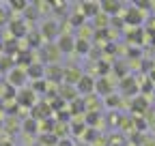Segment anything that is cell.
<instances>
[{
    "label": "cell",
    "instance_id": "6da1fadb",
    "mask_svg": "<svg viewBox=\"0 0 155 146\" xmlns=\"http://www.w3.org/2000/svg\"><path fill=\"white\" fill-rule=\"evenodd\" d=\"M63 80H65V84H75L78 86V82L82 80V71L78 69V67H69V69H65V75H63Z\"/></svg>",
    "mask_w": 155,
    "mask_h": 146
},
{
    "label": "cell",
    "instance_id": "7a4b0ae2",
    "mask_svg": "<svg viewBox=\"0 0 155 146\" xmlns=\"http://www.w3.org/2000/svg\"><path fill=\"white\" fill-rule=\"evenodd\" d=\"M58 49L65 52V54L73 52L75 49V39H73L71 34H61V39H58Z\"/></svg>",
    "mask_w": 155,
    "mask_h": 146
},
{
    "label": "cell",
    "instance_id": "3957f363",
    "mask_svg": "<svg viewBox=\"0 0 155 146\" xmlns=\"http://www.w3.org/2000/svg\"><path fill=\"white\" fill-rule=\"evenodd\" d=\"M140 22H142V13L136 9V7H131V9H127L125 11V24H134V26H140Z\"/></svg>",
    "mask_w": 155,
    "mask_h": 146
},
{
    "label": "cell",
    "instance_id": "277c9868",
    "mask_svg": "<svg viewBox=\"0 0 155 146\" xmlns=\"http://www.w3.org/2000/svg\"><path fill=\"white\" fill-rule=\"evenodd\" d=\"M93 88H95V80H93L91 75H82V80L78 82V90L84 93V95H91Z\"/></svg>",
    "mask_w": 155,
    "mask_h": 146
},
{
    "label": "cell",
    "instance_id": "5b68a950",
    "mask_svg": "<svg viewBox=\"0 0 155 146\" xmlns=\"http://www.w3.org/2000/svg\"><path fill=\"white\" fill-rule=\"evenodd\" d=\"M99 7H101V13H106V15H114V13H119V11L123 9V5H121V2H114V0L99 2Z\"/></svg>",
    "mask_w": 155,
    "mask_h": 146
},
{
    "label": "cell",
    "instance_id": "8992f818",
    "mask_svg": "<svg viewBox=\"0 0 155 146\" xmlns=\"http://www.w3.org/2000/svg\"><path fill=\"white\" fill-rule=\"evenodd\" d=\"M26 71H22V69H13L11 73H9V82L13 84V86H22L24 82H26Z\"/></svg>",
    "mask_w": 155,
    "mask_h": 146
},
{
    "label": "cell",
    "instance_id": "52a82bcc",
    "mask_svg": "<svg viewBox=\"0 0 155 146\" xmlns=\"http://www.w3.org/2000/svg\"><path fill=\"white\" fill-rule=\"evenodd\" d=\"M43 54H45V60L48 62H56L58 58H61V49H58V45H48L45 49H43Z\"/></svg>",
    "mask_w": 155,
    "mask_h": 146
},
{
    "label": "cell",
    "instance_id": "ba28073f",
    "mask_svg": "<svg viewBox=\"0 0 155 146\" xmlns=\"http://www.w3.org/2000/svg\"><path fill=\"white\" fill-rule=\"evenodd\" d=\"M56 28H58V24H56V22H45V24H43V28H41V34L45 36V39H54V34L58 32Z\"/></svg>",
    "mask_w": 155,
    "mask_h": 146
},
{
    "label": "cell",
    "instance_id": "9c48e42d",
    "mask_svg": "<svg viewBox=\"0 0 155 146\" xmlns=\"http://www.w3.org/2000/svg\"><path fill=\"white\" fill-rule=\"evenodd\" d=\"M101 11L99 2H82V15H97Z\"/></svg>",
    "mask_w": 155,
    "mask_h": 146
},
{
    "label": "cell",
    "instance_id": "30bf717a",
    "mask_svg": "<svg viewBox=\"0 0 155 146\" xmlns=\"http://www.w3.org/2000/svg\"><path fill=\"white\" fill-rule=\"evenodd\" d=\"M95 88L99 90L101 95H108V97H110V90H112V84H110V82H108L106 78H101L99 82H95Z\"/></svg>",
    "mask_w": 155,
    "mask_h": 146
},
{
    "label": "cell",
    "instance_id": "8fae6325",
    "mask_svg": "<svg viewBox=\"0 0 155 146\" xmlns=\"http://www.w3.org/2000/svg\"><path fill=\"white\" fill-rule=\"evenodd\" d=\"M108 24H110V20H108V15L106 13H97L95 15V28H99V30H104V28H108Z\"/></svg>",
    "mask_w": 155,
    "mask_h": 146
},
{
    "label": "cell",
    "instance_id": "7c38bea8",
    "mask_svg": "<svg viewBox=\"0 0 155 146\" xmlns=\"http://www.w3.org/2000/svg\"><path fill=\"white\" fill-rule=\"evenodd\" d=\"M136 86H138V84H136V80H134V78H123V82H121V88L125 90L127 95L136 93Z\"/></svg>",
    "mask_w": 155,
    "mask_h": 146
},
{
    "label": "cell",
    "instance_id": "4fadbf2b",
    "mask_svg": "<svg viewBox=\"0 0 155 146\" xmlns=\"http://www.w3.org/2000/svg\"><path fill=\"white\" fill-rule=\"evenodd\" d=\"M45 75L48 78H56V80H63V75H65V69H61V67H48L45 69Z\"/></svg>",
    "mask_w": 155,
    "mask_h": 146
},
{
    "label": "cell",
    "instance_id": "5bb4252c",
    "mask_svg": "<svg viewBox=\"0 0 155 146\" xmlns=\"http://www.w3.org/2000/svg\"><path fill=\"white\" fill-rule=\"evenodd\" d=\"M61 95H63V99H67V101H75L78 88H71L69 84H65V86H63V90H61Z\"/></svg>",
    "mask_w": 155,
    "mask_h": 146
},
{
    "label": "cell",
    "instance_id": "9a60e30c",
    "mask_svg": "<svg viewBox=\"0 0 155 146\" xmlns=\"http://www.w3.org/2000/svg\"><path fill=\"white\" fill-rule=\"evenodd\" d=\"M35 93H32V90H22V93H19V103H22V105H32L35 103Z\"/></svg>",
    "mask_w": 155,
    "mask_h": 146
},
{
    "label": "cell",
    "instance_id": "2e32d148",
    "mask_svg": "<svg viewBox=\"0 0 155 146\" xmlns=\"http://www.w3.org/2000/svg\"><path fill=\"white\" fill-rule=\"evenodd\" d=\"M43 73H45V71H43L41 65H30V69L26 71V75H30V78H39V80H41V78H43Z\"/></svg>",
    "mask_w": 155,
    "mask_h": 146
},
{
    "label": "cell",
    "instance_id": "e0dca14e",
    "mask_svg": "<svg viewBox=\"0 0 155 146\" xmlns=\"http://www.w3.org/2000/svg\"><path fill=\"white\" fill-rule=\"evenodd\" d=\"M88 49H91V43H88V41H84V39H78V41H75V52L86 54Z\"/></svg>",
    "mask_w": 155,
    "mask_h": 146
},
{
    "label": "cell",
    "instance_id": "ac0fdd59",
    "mask_svg": "<svg viewBox=\"0 0 155 146\" xmlns=\"http://www.w3.org/2000/svg\"><path fill=\"white\" fill-rule=\"evenodd\" d=\"M97 95H86V99H84V105L86 107H91V110H97L99 107V99H95Z\"/></svg>",
    "mask_w": 155,
    "mask_h": 146
},
{
    "label": "cell",
    "instance_id": "d6986e66",
    "mask_svg": "<svg viewBox=\"0 0 155 146\" xmlns=\"http://www.w3.org/2000/svg\"><path fill=\"white\" fill-rule=\"evenodd\" d=\"M37 127H39V125H37L35 118H32V120H26V122H24V133H37Z\"/></svg>",
    "mask_w": 155,
    "mask_h": 146
},
{
    "label": "cell",
    "instance_id": "ffe728a7",
    "mask_svg": "<svg viewBox=\"0 0 155 146\" xmlns=\"http://www.w3.org/2000/svg\"><path fill=\"white\" fill-rule=\"evenodd\" d=\"M142 146H155V138H147V135H144V140H142Z\"/></svg>",
    "mask_w": 155,
    "mask_h": 146
},
{
    "label": "cell",
    "instance_id": "44dd1931",
    "mask_svg": "<svg viewBox=\"0 0 155 146\" xmlns=\"http://www.w3.org/2000/svg\"><path fill=\"white\" fill-rule=\"evenodd\" d=\"M108 105H119V97H116V95H110V97H108Z\"/></svg>",
    "mask_w": 155,
    "mask_h": 146
},
{
    "label": "cell",
    "instance_id": "7402d4cb",
    "mask_svg": "<svg viewBox=\"0 0 155 146\" xmlns=\"http://www.w3.org/2000/svg\"><path fill=\"white\" fill-rule=\"evenodd\" d=\"M7 129H9V133H13L11 129H17V120H9L7 122Z\"/></svg>",
    "mask_w": 155,
    "mask_h": 146
},
{
    "label": "cell",
    "instance_id": "603a6c76",
    "mask_svg": "<svg viewBox=\"0 0 155 146\" xmlns=\"http://www.w3.org/2000/svg\"><path fill=\"white\" fill-rule=\"evenodd\" d=\"M7 22V11H2V9H0V26H2Z\"/></svg>",
    "mask_w": 155,
    "mask_h": 146
},
{
    "label": "cell",
    "instance_id": "cb8c5ba5",
    "mask_svg": "<svg viewBox=\"0 0 155 146\" xmlns=\"http://www.w3.org/2000/svg\"><path fill=\"white\" fill-rule=\"evenodd\" d=\"M56 146H73V144H71L69 140H58V144H56Z\"/></svg>",
    "mask_w": 155,
    "mask_h": 146
},
{
    "label": "cell",
    "instance_id": "d4e9b609",
    "mask_svg": "<svg viewBox=\"0 0 155 146\" xmlns=\"http://www.w3.org/2000/svg\"><path fill=\"white\" fill-rule=\"evenodd\" d=\"M0 146H13L11 142H0Z\"/></svg>",
    "mask_w": 155,
    "mask_h": 146
},
{
    "label": "cell",
    "instance_id": "484cf974",
    "mask_svg": "<svg viewBox=\"0 0 155 146\" xmlns=\"http://www.w3.org/2000/svg\"><path fill=\"white\" fill-rule=\"evenodd\" d=\"M75 146H88V144H75Z\"/></svg>",
    "mask_w": 155,
    "mask_h": 146
},
{
    "label": "cell",
    "instance_id": "4316f807",
    "mask_svg": "<svg viewBox=\"0 0 155 146\" xmlns=\"http://www.w3.org/2000/svg\"><path fill=\"white\" fill-rule=\"evenodd\" d=\"M153 138H155V127H153Z\"/></svg>",
    "mask_w": 155,
    "mask_h": 146
}]
</instances>
